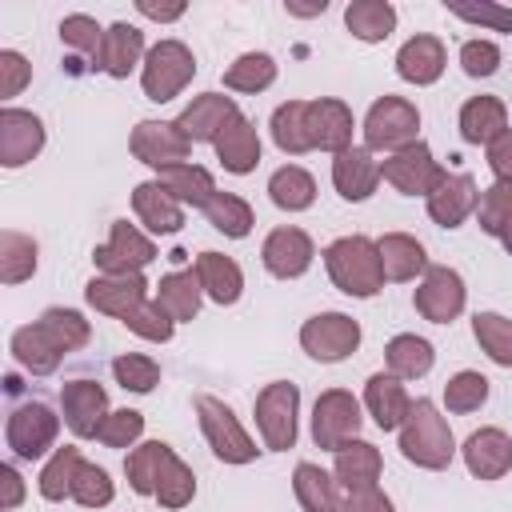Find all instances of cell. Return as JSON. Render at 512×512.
Listing matches in <instances>:
<instances>
[{"label": "cell", "mask_w": 512, "mask_h": 512, "mask_svg": "<svg viewBox=\"0 0 512 512\" xmlns=\"http://www.w3.org/2000/svg\"><path fill=\"white\" fill-rule=\"evenodd\" d=\"M364 412L372 416V424L380 432H400V424L408 420V408H412V396L404 388V380H396L392 372H372L364 380Z\"/></svg>", "instance_id": "obj_23"}, {"label": "cell", "mask_w": 512, "mask_h": 512, "mask_svg": "<svg viewBox=\"0 0 512 512\" xmlns=\"http://www.w3.org/2000/svg\"><path fill=\"white\" fill-rule=\"evenodd\" d=\"M112 496H116L112 476H108L100 464H88V460H84L80 472H76V480H72V500H76L80 508H108Z\"/></svg>", "instance_id": "obj_53"}, {"label": "cell", "mask_w": 512, "mask_h": 512, "mask_svg": "<svg viewBox=\"0 0 512 512\" xmlns=\"http://www.w3.org/2000/svg\"><path fill=\"white\" fill-rule=\"evenodd\" d=\"M312 260H316V244H312V236H308L304 228H296V224L272 228V232L264 236V244H260V264H264V272L276 276V280H300V276L312 268Z\"/></svg>", "instance_id": "obj_15"}, {"label": "cell", "mask_w": 512, "mask_h": 512, "mask_svg": "<svg viewBox=\"0 0 512 512\" xmlns=\"http://www.w3.org/2000/svg\"><path fill=\"white\" fill-rule=\"evenodd\" d=\"M488 376L484 372H472V368H460L456 376H448L444 384V408L456 412V416H468V412H480L488 404Z\"/></svg>", "instance_id": "obj_49"}, {"label": "cell", "mask_w": 512, "mask_h": 512, "mask_svg": "<svg viewBox=\"0 0 512 512\" xmlns=\"http://www.w3.org/2000/svg\"><path fill=\"white\" fill-rule=\"evenodd\" d=\"M500 244H504V252H508V256H512V224H508V228H504V232H500Z\"/></svg>", "instance_id": "obj_63"}, {"label": "cell", "mask_w": 512, "mask_h": 512, "mask_svg": "<svg viewBox=\"0 0 512 512\" xmlns=\"http://www.w3.org/2000/svg\"><path fill=\"white\" fill-rule=\"evenodd\" d=\"M104 32L88 12H72L60 20V44L72 52V72H80V64L100 72V56H104Z\"/></svg>", "instance_id": "obj_36"}, {"label": "cell", "mask_w": 512, "mask_h": 512, "mask_svg": "<svg viewBox=\"0 0 512 512\" xmlns=\"http://www.w3.org/2000/svg\"><path fill=\"white\" fill-rule=\"evenodd\" d=\"M204 216H208V224H212L216 232H224L228 240H244V236L252 232V224H256L252 204H248L244 196H236V192H216V196L204 204Z\"/></svg>", "instance_id": "obj_45"}, {"label": "cell", "mask_w": 512, "mask_h": 512, "mask_svg": "<svg viewBox=\"0 0 512 512\" xmlns=\"http://www.w3.org/2000/svg\"><path fill=\"white\" fill-rule=\"evenodd\" d=\"M268 200L280 212H308L316 204V180H312V172L300 168V164H280L268 176Z\"/></svg>", "instance_id": "obj_38"}, {"label": "cell", "mask_w": 512, "mask_h": 512, "mask_svg": "<svg viewBox=\"0 0 512 512\" xmlns=\"http://www.w3.org/2000/svg\"><path fill=\"white\" fill-rule=\"evenodd\" d=\"M140 436H144V412H136V408H112L108 420L100 424V436L96 440L104 448H136Z\"/></svg>", "instance_id": "obj_54"}, {"label": "cell", "mask_w": 512, "mask_h": 512, "mask_svg": "<svg viewBox=\"0 0 512 512\" xmlns=\"http://www.w3.org/2000/svg\"><path fill=\"white\" fill-rule=\"evenodd\" d=\"M460 68L472 80H488V76L500 72V48L492 40H480V36L476 40H464L460 44Z\"/></svg>", "instance_id": "obj_56"}, {"label": "cell", "mask_w": 512, "mask_h": 512, "mask_svg": "<svg viewBox=\"0 0 512 512\" xmlns=\"http://www.w3.org/2000/svg\"><path fill=\"white\" fill-rule=\"evenodd\" d=\"M364 424V404L348 388H328L312 404V440L324 452H336L340 444L356 440Z\"/></svg>", "instance_id": "obj_10"}, {"label": "cell", "mask_w": 512, "mask_h": 512, "mask_svg": "<svg viewBox=\"0 0 512 512\" xmlns=\"http://www.w3.org/2000/svg\"><path fill=\"white\" fill-rule=\"evenodd\" d=\"M380 180H384L380 176V160L364 144H352V148H344V152L332 156V184H336L340 200L360 204V200H368L376 192Z\"/></svg>", "instance_id": "obj_22"}, {"label": "cell", "mask_w": 512, "mask_h": 512, "mask_svg": "<svg viewBox=\"0 0 512 512\" xmlns=\"http://www.w3.org/2000/svg\"><path fill=\"white\" fill-rule=\"evenodd\" d=\"M152 260H156L152 236H148L144 228L128 224V220H112L108 240L92 252V264H96V272H104V276H136V272H144Z\"/></svg>", "instance_id": "obj_11"}, {"label": "cell", "mask_w": 512, "mask_h": 512, "mask_svg": "<svg viewBox=\"0 0 512 512\" xmlns=\"http://www.w3.org/2000/svg\"><path fill=\"white\" fill-rule=\"evenodd\" d=\"M132 212L152 236H172L184 228V204L160 180H144L132 188Z\"/></svg>", "instance_id": "obj_25"}, {"label": "cell", "mask_w": 512, "mask_h": 512, "mask_svg": "<svg viewBox=\"0 0 512 512\" xmlns=\"http://www.w3.org/2000/svg\"><path fill=\"white\" fill-rule=\"evenodd\" d=\"M324 268H328V280L352 296V300H372L380 288H384V264H380V252H376V240L352 232V236H336L324 252Z\"/></svg>", "instance_id": "obj_2"}, {"label": "cell", "mask_w": 512, "mask_h": 512, "mask_svg": "<svg viewBox=\"0 0 512 512\" xmlns=\"http://www.w3.org/2000/svg\"><path fill=\"white\" fill-rule=\"evenodd\" d=\"M144 56H148V48H144V32L136 24H128V20L108 24V32H104V56H100V72L104 76L128 80L136 68H144Z\"/></svg>", "instance_id": "obj_26"}, {"label": "cell", "mask_w": 512, "mask_h": 512, "mask_svg": "<svg viewBox=\"0 0 512 512\" xmlns=\"http://www.w3.org/2000/svg\"><path fill=\"white\" fill-rule=\"evenodd\" d=\"M356 136V116L340 96H316L308 100V140L320 152H344L352 148Z\"/></svg>", "instance_id": "obj_17"}, {"label": "cell", "mask_w": 512, "mask_h": 512, "mask_svg": "<svg viewBox=\"0 0 512 512\" xmlns=\"http://www.w3.org/2000/svg\"><path fill=\"white\" fill-rule=\"evenodd\" d=\"M380 176H384V184H392L400 196H424V200H428V196L440 188V180L448 176V168L432 156V148H428L424 140H416V144H408V148L384 156V160H380Z\"/></svg>", "instance_id": "obj_9"}, {"label": "cell", "mask_w": 512, "mask_h": 512, "mask_svg": "<svg viewBox=\"0 0 512 512\" xmlns=\"http://www.w3.org/2000/svg\"><path fill=\"white\" fill-rule=\"evenodd\" d=\"M192 272L200 276L204 296H208L212 304H220V308H228V304H236V300L244 296V272H240V264H236L232 256H224V252H200V256L192 260Z\"/></svg>", "instance_id": "obj_29"}, {"label": "cell", "mask_w": 512, "mask_h": 512, "mask_svg": "<svg viewBox=\"0 0 512 512\" xmlns=\"http://www.w3.org/2000/svg\"><path fill=\"white\" fill-rule=\"evenodd\" d=\"M364 332L360 320H352L348 312H316L300 324V348L316 360V364H340L360 348Z\"/></svg>", "instance_id": "obj_8"}, {"label": "cell", "mask_w": 512, "mask_h": 512, "mask_svg": "<svg viewBox=\"0 0 512 512\" xmlns=\"http://www.w3.org/2000/svg\"><path fill=\"white\" fill-rule=\"evenodd\" d=\"M332 456H336V460H332V476L340 480L344 492L372 488V484L380 480V472H384V456H380V448L368 444V440H360V436L348 440V444H340Z\"/></svg>", "instance_id": "obj_28"}, {"label": "cell", "mask_w": 512, "mask_h": 512, "mask_svg": "<svg viewBox=\"0 0 512 512\" xmlns=\"http://www.w3.org/2000/svg\"><path fill=\"white\" fill-rule=\"evenodd\" d=\"M108 392L96 380H68L60 388V416L76 440L100 436V424L108 420Z\"/></svg>", "instance_id": "obj_16"}, {"label": "cell", "mask_w": 512, "mask_h": 512, "mask_svg": "<svg viewBox=\"0 0 512 512\" xmlns=\"http://www.w3.org/2000/svg\"><path fill=\"white\" fill-rule=\"evenodd\" d=\"M344 512H396V504L380 484H372V488L344 492Z\"/></svg>", "instance_id": "obj_58"}, {"label": "cell", "mask_w": 512, "mask_h": 512, "mask_svg": "<svg viewBox=\"0 0 512 512\" xmlns=\"http://www.w3.org/2000/svg\"><path fill=\"white\" fill-rule=\"evenodd\" d=\"M192 76H196L192 48L184 40H172L168 36V40H160V44L148 48L144 68H140V88H144V96L152 104H168V100H176L192 84Z\"/></svg>", "instance_id": "obj_4"}, {"label": "cell", "mask_w": 512, "mask_h": 512, "mask_svg": "<svg viewBox=\"0 0 512 512\" xmlns=\"http://www.w3.org/2000/svg\"><path fill=\"white\" fill-rule=\"evenodd\" d=\"M276 72H280V64H276L272 52H244V56H236V60L224 68V88H228V92H248V96H256V92H264V88L276 84Z\"/></svg>", "instance_id": "obj_43"}, {"label": "cell", "mask_w": 512, "mask_h": 512, "mask_svg": "<svg viewBox=\"0 0 512 512\" xmlns=\"http://www.w3.org/2000/svg\"><path fill=\"white\" fill-rule=\"evenodd\" d=\"M192 404H196L200 432H204V440H208V448H212L216 460H224V464H252V460L260 456L256 440L244 432L240 416H236L220 396H212V392H196Z\"/></svg>", "instance_id": "obj_3"}, {"label": "cell", "mask_w": 512, "mask_h": 512, "mask_svg": "<svg viewBox=\"0 0 512 512\" xmlns=\"http://www.w3.org/2000/svg\"><path fill=\"white\" fill-rule=\"evenodd\" d=\"M212 148H216L220 168L232 172V176H248V172H256V164H260V132H256V124H252L244 112L216 136Z\"/></svg>", "instance_id": "obj_27"}, {"label": "cell", "mask_w": 512, "mask_h": 512, "mask_svg": "<svg viewBox=\"0 0 512 512\" xmlns=\"http://www.w3.org/2000/svg\"><path fill=\"white\" fill-rule=\"evenodd\" d=\"M36 264H40V244L20 228H4L0 232V280L8 288L24 284L36 276Z\"/></svg>", "instance_id": "obj_41"}, {"label": "cell", "mask_w": 512, "mask_h": 512, "mask_svg": "<svg viewBox=\"0 0 512 512\" xmlns=\"http://www.w3.org/2000/svg\"><path fill=\"white\" fill-rule=\"evenodd\" d=\"M80 464H84V456H80V448H76V444H64V448H56V452L48 456V464L40 468V480H36L40 496H44L48 504L72 500V480H76Z\"/></svg>", "instance_id": "obj_44"}, {"label": "cell", "mask_w": 512, "mask_h": 512, "mask_svg": "<svg viewBox=\"0 0 512 512\" xmlns=\"http://www.w3.org/2000/svg\"><path fill=\"white\" fill-rule=\"evenodd\" d=\"M476 224H480L484 236H496V240L512 224V184L508 180H492L480 192V200H476Z\"/></svg>", "instance_id": "obj_50"}, {"label": "cell", "mask_w": 512, "mask_h": 512, "mask_svg": "<svg viewBox=\"0 0 512 512\" xmlns=\"http://www.w3.org/2000/svg\"><path fill=\"white\" fill-rule=\"evenodd\" d=\"M460 456H464V468L476 480H504L512 472V436L504 428H496V424L476 428L460 444Z\"/></svg>", "instance_id": "obj_19"}, {"label": "cell", "mask_w": 512, "mask_h": 512, "mask_svg": "<svg viewBox=\"0 0 512 512\" xmlns=\"http://www.w3.org/2000/svg\"><path fill=\"white\" fill-rule=\"evenodd\" d=\"M448 16L464 20V24H476V28H488V32H512V8L508 4H448Z\"/></svg>", "instance_id": "obj_55"}, {"label": "cell", "mask_w": 512, "mask_h": 512, "mask_svg": "<svg viewBox=\"0 0 512 512\" xmlns=\"http://www.w3.org/2000/svg\"><path fill=\"white\" fill-rule=\"evenodd\" d=\"M472 336H476L480 352L492 364L512 368V316H504V312H476L472 316Z\"/></svg>", "instance_id": "obj_46"}, {"label": "cell", "mask_w": 512, "mask_h": 512, "mask_svg": "<svg viewBox=\"0 0 512 512\" xmlns=\"http://www.w3.org/2000/svg\"><path fill=\"white\" fill-rule=\"evenodd\" d=\"M84 300H88V308H96L100 316L124 320L128 312H136V308H140L144 300H152V296H148L144 272H136V276H104V272H96V276L84 284Z\"/></svg>", "instance_id": "obj_18"}, {"label": "cell", "mask_w": 512, "mask_h": 512, "mask_svg": "<svg viewBox=\"0 0 512 512\" xmlns=\"http://www.w3.org/2000/svg\"><path fill=\"white\" fill-rule=\"evenodd\" d=\"M376 252H380V264H384V280H392V284H408V280L428 272V252L408 232H384L376 240Z\"/></svg>", "instance_id": "obj_30"}, {"label": "cell", "mask_w": 512, "mask_h": 512, "mask_svg": "<svg viewBox=\"0 0 512 512\" xmlns=\"http://www.w3.org/2000/svg\"><path fill=\"white\" fill-rule=\"evenodd\" d=\"M364 148L368 152H400L408 144L420 140V108L404 96H380L372 100V108L364 112Z\"/></svg>", "instance_id": "obj_5"}, {"label": "cell", "mask_w": 512, "mask_h": 512, "mask_svg": "<svg viewBox=\"0 0 512 512\" xmlns=\"http://www.w3.org/2000/svg\"><path fill=\"white\" fill-rule=\"evenodd\" d=\"M456 124H460V140L464 144H484L488 148L508 128V108H504L500 96H472V100L460 104Z\"/></svg>", "instance_id": "obj_32"}, {"label": "cell", "mask_w": 512, "mask_h": 512, "mask_svg": "<svg viewBox=\"0 0 512 512\" xmlns=\"http://www.w3.org/2000/svg\"><path fill=\"white\" fill-rule=\"evenodd\" d=\"M432 364H436V348L416 332H400L384 344V372H392L396 380H420L432 372Z\"/></svg>", "instance_id": "obj_35"}, {"label": "cell", "mask_w": 512, "mask_h": 512, "mask_svg": "<svg viewBox=\"0 0 512 512\" xmlns=\"http://www.w3.org/2000/svg\"><path fill=\"white\" fill-rule=\"evenodd\" d=\"M136 12L148 16V20H156V24H176V20L188 12V4H152V0H136Z\"/></svg>", "instance_id": "obj_61"}, {"label": "cell", "mask_w": 512, "mask_h": 512, "mask_svg": "<svg viewBox=\"0 0 512 512\" xmlns=\"http://www.w3.org/2000/svg\"><path fill=\"white\" fill-rule=\"evenodd\" d=\"M8 348H12L16 364H20L24 372H32V376H52V372L60 368V360H64V352L52 344V336H48L36 320L24 324V328H16L12 340H8Z\"/></svg>", "instance_id": "obj_34"}, {"label": "cell", "mask_w": 512, "mask_h": 512, "mask_svg": "<svg viewBox=\"0 0 512 512\" xmlns=\"http://www.w3.org/2000/svg\"><path fill=\"white\" fill-rule=\"evenodd\" d=\"M0 488H4L0 508L4 512H16L24 504V476L16 472V464H0Z\"/></svg>", "instance_id": "obj_60"}, {"label": "cell", "mask_w": 512, "mask_h": 512, "mask_svg": "<svg viewBox=\"0 0 512 512\" xmlns=\"http://www.w3.org/2000/svg\"><path fill=\"white\" fill-rule=\"evenodd\" d=\"M256 428L268 452H288L300 436V388L292 380H272L256 392Z\"/></svg>", "instance_id": "obj_6"}, {"label": "cell", "mask_w": 512, "mask_h": 512, "mask_svg": "<svg viewBox=\"0 0 512 512\" xmlns=\"http://www.w3.org/2000/svg\"><path fill=\"white\" fill-rule=\"evenodd\" d=\"M476 200H480L476 180H472L468 172H448V176L440 180V188L424 200V208H428L432 224H440V228H460L468 216H476Z\"/></svg>", "instance_id": "obj_24"}, {"label": "cell", "mask_w": 512, "mask_h": 512, "mask_svg": "<svg viewBox=\"0 0 512 512\" xmlns=\"http://www.w3.org/2000/svg\"><path fill=\"white\" fill-rule=\"evenodd\" d=\"M112 376L124 392H136V396H148L156 384H160V364L144 352H120L112 360Z\"/></svg>", "instance_id": "obj_51"}, {"label": "cell", "mask_w": 512, "mask_h": 512, "mask_svg": "<svg viewBox=\"0 0 512 512\" xmlns=\"http://www.w3.org/2000/svg\"><path fill=\"white\" fill-rule=\"evenodd\" d=\"M396 8L388 0H352L344 8V28L360 40V44H380L396 32Z\"/></svg>", "instance_id": "obj_37"}, {"label": "cell", "mask_w": 512, "mask_h": 512, "mask_svg": "<svg viewBox=\"0 0 512 512\" xmlns=\"http://www.w3.org/2000/svg\"><path fill=\"white\" fill-rule=\"evenodd\" d=\"M468 304V288L464 276L448 264H428V272L420 276L416 292H412V308L428 320V324H452Z\"/></svg>", "instance_id": "obj_12"}, {"label": "cell", "mask_w": 512, "mask_h": 512, "mask_svg": "<svg viewBox=\"0 0 512 512\" xmlns=\"http://www.w3.org/2000/svg\"><path fill=\"white\" fill-rule=\"evenodd\" d=\"M192 496H196V472L176 456V448H172V456L164 460V468H160V480H156V504L160 508H168V512H176V508H188L192 504Z\"/></svg>", "instance_id": "obj_48"}, {"label": "cell", "mask_w": 512, "mask_h": 512, "mask_svg": "<svg viewBox=\"0 0 512 512\" xmlns=\"http://www.w3.org/2000/svg\"><path fill=\"white\" fill-rule=\"evenodd\" d=\"M292 492L304 512H344V492L332 472H324L312 460H300L292 468Z\"/></svg>", "instance_id": "obj_31"}, {"label": "cell", "mask_w": 512, "mask_h": 512, "mask_svg": "<svg viewBox=\"0 0 512 512\" xmlns=\"http://www.w3.org/2000/svg\"><path fill=\"white\" fill-rule=\"evenodd\" d=\"M456 436L448 428V416L436 408V400L420 396L408 408V420L400 424V456L424 472H444L456 460Z\"/></svg>", "instance_id": "obj_1"}, {"label": "cell", "mask_w": 512, "mask_h": 512, "mask_svg": "<svg viewBox=\"0 0 512 512\" xmlns=\"http://www.w3.org/2000/svg\"><path fill=\"white\" fill-rule=\"evenodd\" d=\"M268 132H272V144L284 156L312 152V140H308V100H284V104H276V112L268 120Z\"/></svg>", "instance_id": "obj_39"}, {"label": "cell", "mask_w": 512, "mask_h": 512, "mask_svg": "<svg viewBox=\"0 0 512 512\" xmlns=\"http://www.w3.org/2000/svg\"><path fill=\"white\" fill-rule=\"evenodd\" d=\"M484 152H488V168H492V176L512 184V128H504Z\"/></svg>", "instance_id": "obj_59"}, {"label": "cell", "mask_w": 512, "mask_h": 512, "mask_svg": "<svg viewBox=\"0 0 512 512\" xmlns=\"http://www.w3.org/2000/svg\"><path fill=\"white\" fill-rule=\"evenodd\" d=\"M120 324H124L132 336L148 340V344H168V340L176 336V320L156 304V296H152V300H144L136 312H128Z\"/></svg>", "instance_id": "obj_52"}, {"label": "cell", "mask_w": 512, "mask_h": 512, "mask_svg": "<svg viewBox=\"0 0 512 512\" xmlns=\"http://www.w3.org/2000/svg\"><path fill=\"white\" fill-rule=\"evenodd\" d=\"M128 148L140 164H148L152 172L176 168L192 156V140L176 128V120H140L128 136Z\"/></svg>", "instance_id": "obj_13"}, {"label": "cell", "mask_w": 512, "mask_h": 512, "mask_svg": "<svg viewBox=\"0 0 512 512\" xmlns=\"http://www.w3.org/2000/svg\"><path fill=\"white\" fill-rule=\"evenodd\" d=\"M48 336H52V344L60 348V352H76V348H84L88 340H92V324L84 320V312H76V308H44L40 312V320H36Z\"/></svg>", "instance_id": "obj_47"}, {"label": "cell", "mask_w": 512, "mask_h": 512, "mask_svg": "<svg viewBox=\"0 0 512 512\" xmlns=\"http://www.w3.org/2000/svg\"><path fill=\"white\" fill-rule=\"evenodd\" d=\"M48 144V128L36 112L4 104L0 108V164L4 168H24L32 164Z\"/></svg>", "instance_id": "obj_14"}, {"label": "cell", "mask_w": 512, "mask_h": 512, "mask_svg": "<svg viewBox=\"0 0 512 512\" xmlns=\"http://www.w3.org/2000/svg\"><path fill=\"white\" fill-rule=\"evenodd\" d=\"M28 84H32V64H28V56L16 52V48H0V100L20 96Z\"/></svg>", "instance_id": "obj_57"}, {"label": "cell", "mask_w": 512, "mask_h": 512, "mask_svg": "<svg viewBox=\"0 0 512 512\" xmlns=\"http://www.w3.org/2000/svg\"><path fill=\"white\" fill-rule=\"evenodd\" d=\"M152 296H156V304H160L176 324L196 320V312H200V304H204V288H200V276H196L192 268H180V272L160 276V284H156Z\"/></svg>", "instance_id": "obj_33"}, {"label": "cell", "mask_w": 512, "mask_h": 512, "mask_svg": "<svg viewBox=\"0 0 512 512\" xmlns=\"http://www.w3.org/2000/svg\"><path fill=\"white\" fill-rule=\"evenodd\" d=\"M168 456H172V448L164 440H140L136 448H128V456H124L128 488L136 496H156V480H160V468Z\"/></svg>", "instance_id": "obj_42"}, {"label": "cell", "mask_w": 512, "mask_h": 512, "mask_svg": "<svg viewBox=\"0 0 512 512\" xmlns=\"http://www.w3.org/2000/svg\"><path fill=\"white\" fill-rule=\"evenodd\" d=\"M156 180L184 204V208H200L204 212V204L220 192L216 188V180H212V172L208 168H200V164H192V160H184V164H176V168H164V172H156Z\"/></svg>", "instance_id": "obj_40"}, {"label": "cell", "mask_w": 512, "mask_h": 512, "mask_svg": "<svg viewBox=\"0 0 512 512\" xmlns=\"http://www.w3.org/2000/svg\"><path fill=\"white\" fill-rule=\"evenodd\" d=\"M56 432H60V416L44 400L16 404L4 420V444L16 460H40L56 452Z\"/></svg>", "instance_id": "obj_7"}, {"label": "cell", "mask_w": 512, "mask_h": 512, "mask_svg": "<svg viewBox=\"0 0 512 512\" xmlns=\"http://www.w3.org/2000/svg\"><path fill=\"white\" fill-rule=\"evenodd\" d=\"M448 68V52H444V40L432 36V32H416L400 44L396 52V76L404 84H416V88H428L444 76Z\"/></svg>", "instance_id": "obj_21"}, {"label": "cell", "mask_w": 512, "mask_h": 512, "mask_svg": "<svg viewBox=\"0 0 512 512\" xmlns=\"http://www.w3.org/2000/svg\"><path fill=\"white\" fill-rule=\"evenodd\" d=\"M240 116L236 100L224 92H200L192 96V104L176 116V128L192 140V144H216V136Z\"/></svg>", "instance_id": "obj_20"}, {"label": "cell", "mask_w": 512, "mask_h": 512, "mask_svg": "<svg viewBox=\"0 0 512 512\" xmlns=\"http://www.w3.org/2000/svg\"><path fill=\"white\" fill-rule=\"evenodd\" d=\"M324 8H328L324 0H316V4H284V12H288V16H320Z\"/></svg>", "instance_id": "obj_62"}]
</instances>
